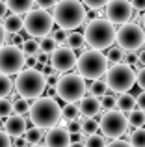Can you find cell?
Returning a JSON list of instances; mask_svg holds the SVG:
<instances>
[{
    "mask_svg": "<svg viewBox=\"0 0 145 147\" xmlns=\"http://www.w3.org/2000/svg\"><path fill=\"white\" fill-rule=\"evenodd\" d=\"M13 147H15V145H13Z\"/></svg>",
    "mask_w": 145,
    "mask_h": 147,
    "instance_id": "obj_53",
    "label": "cell"
},
{
    "mask_svg": "<svg viewBox=\"0 0 145 147\" xmlns=\"http://www.w3.org/2000/svg\"><path fill=\"white\" fill-rule=\"evenodd\" d=\"M134 108H136V97H132L128 91L119 93V97H117V110L128 114V112H132Z\"/></svg>",
    "mask_w": 145,
    "mask_h": 147,
    "instance_id": "obj_18",
    "label": "cell"
},
{
    "mask_svg": "<svg viewBox=\"0 0 145 147\" xmlns=\"http://www.w3.org/2000/svg\"><path fill=\"white\" fill-rule=\"evenodd\" d=\"M47 76L37 67H26L17 73L15 91L24 99H37L47 90Z\"/></svg>",
    "mask_w": 145,
    "mask_h": 147,
    "instance_id": "obj_3",
    "label": "cell"
},
{
    "mask_svg": "<svg viewBox=\"0 0 145 147\" xmlns=\"http://www.w3.org/2000/svg\"><path fill=\"white\" fill-rule=\"evenodd\" d=\"M21 49H22V52H24L26 56H30V54H39V52H41V49H39V41H37V37H32V36H30L28 39H24V41H22Z\"/></svg>",
    "mask_w": 145,
    "mask_h": 147,
    "instance_id": "obj_21",
    "label": "cell"
},
{
    "mask_svg": "<svg viewBox=\"0 0 145 147\" xmlns=\"http://www.w3.org/2000/svg\"><path fill=\"white\" fill-rule=\"evenodd\" d=\"M136 84H138L142 90H145V65L140 71H136Z\"/></svg>",
    "mask_w": 145,
    "mask_h": 147,
    "instance_id": "obj_40",
    "label": "cell"
},
{
    "mask_svg": "<svg viewBox=\"0 0 145 147\" xmlns=\"http://www.w3.org/2000/svg\"><path fill=\"white\" fill-rule=\"evenodd\" d=\"M30 121L39 129H52L62 119V106L54 97H37L30 104Z\"/></svg>",
    "mask_w": 145,
    "mask_h": 147,
    "instance_id": "obj_1",
    "label": "cell"
},
{
    "mask_svg": "<svg viewBox=\"0 0 145 147\" xmlns=\"http://www.w3.org/2000/svg\"><path fill=\"white\" fill-rule=\"evenodd\" d=\"M52 17H54V22H58L60 28L75 30L76 26L86 22L87 11L80 0H58Z\"/></svg>",
    "mask_w": 145,
    "mask_h": 147,
    "instance_id": "obj_4",
    "label": "cell"
},
{
    "mask_svg": "<svg viewBox=\"0 0 145 147\" xmlns=\"http://www.w3.org/2000/svg\"><path fill=\"white\" fill-rule=\"evenodd\" d=\"M78 110H80V115H84V117H95V115L101 114L102 106H101L99 97H95V95H84L78 100Z\"/></svg>",
    "mask_w": 145,
    "mask_h": 147,
    "instance_id": "obj_15",
    "label": "cell"
},
{
    "mask_svg": "<svg viewBox=\"0 0 145 147\" xmlns=\"http://www.w3.org/2000/svg\"><path fill=\"white\" fill-rule=\"evenodd\" d=\"M101 106H102V110H115L117 108V97L104 93L101 97Z\"/></svg>",
    "mask_w": 145,
    "mask_h": 147,
    "instance_id": "obj_34",
    "label": "cell"
},
{
    "mask_svg": "<svg viewBox=\"0 0 145 147\" xmlns=\"http://www.w3.org/2000/svg\"><path fill=\"white\" fill-rule=\"evenodd\" d=\"M26 67V54L19 45H2L0 47V73L13 75Z\"/></svg>",
    "mask_w": 145,
    "mask_h": 147,
    "instance_id": "obj_11",
    "label": "cell"
},
{
    "mask_svg": "<svg viewBox=\"0 0 145 147\" xmlns=\"http://www.w3.org/2000/svg\"><path fill=\"white\" fill-rule=\"evenodd\" d=\"M99 130V121L95 117H84V121H82V132H86V134H93V132H97Z\"/></svg>",
    "mask_w": 145,
    "mask_h": 147,
    "instance_id": "obj_32",
    "label": "cell"
},
{
    "mask_svg": "<svg viewBox=\"0 0 145 147\" xmlns=\"http://www.w3.org/2000/svg\"><path fill=\"white\" fill-rule=\"evenodd\" d=\"M13 145L15 147H28V142H26L24 134H22V136H15L13 138Z\"/></svg>",
    "mask_w": 145,
    "mask_h": 147,
    "instance_id": "obj_43",
    "label": "cell"
},
{
    "mask_svg": "<svg viewBox=\"0 0 145 147\" xmlns=\"http://www.w3.org/2000/svg\"><path fill=\"white\" fill-rule=\"evenodd\" d=\"M69 147H86V144H84V142H71Z\"/></svg>",
    "mask_w": 145,
    "mask_h": 147,
    "instance_id": "obj_50",
    "label": "cell"
},
{
    "mask_svg": "<svg viewBox=\"0 0 145 147\" xmlns=\"http://www.w3.org/2000/svg\"><path fill=\"white\" fill-rule=\"evenodd\" d=\"M130 115H127L128 117V125L130 127H134V129H138V127H145V112L143 110H132V112H128Z\"/></svg>",
    "mask_w": 145,
    "mask_h": 147,
    "instance_id": "obj_22",
    "label": "cell"
},
{
    "mask_svg": "<svg viewBox=\"0 0 145 147\" xmlns=\"http://www.w3.org/2000/svg\"><path fill=\"white\" fill-rule=\"evenodd\" d=\"M54 26V17L43 7L26 11L24 17V30L28 32V36L32 37H45L52 32Z\"/></svg>",
    "mask_w": 145,
    "mask_h": 147,
    "instance_id": "obj_8",
    "label": "cell"
},
{
    "mask_svg": "<svg viewBox=\"0 0 145 147\" xmlns=\"http://www.w3.org/2000/svg\"><path fill=\"white\" fill-rule=\"evenodd\" d=\"M4 28H6L7 34H15V32H21L24 30V19L21 17V13H11L4 17Z\"/></svg>",
    "mask_w": 145,
    "mask_h": 147,
    "instance_id": "obj_17",
    "label": "cell"
},
{
    "mask_svg": "<svg viewBox=\"0 0 145 147\" xmlns=\"http://www.w3.org/2000/svg\"><path fill=\"white\" fill-rule=\"evenodd\" d=\"M130 2H132V6H134V9H138V11L145 9V0H130Z\"/></svg>",
    "mask_w": 145,
    "mask_h": 147,
    "instance_id": "obj_46",
    "label": "cell"
},
{
    "mask_svg": "<svg viewBox=\"0 0 145 147\" xmlns=\"http://www.w3.org/2000/svg\"><path fill=\"white\" fill-rule=\"evenodd\" d=\"M128 142L132 144V147H145V127H138L130 134Z\"/></svg>",
    "mask_w": 145,
    "mask_h": 147,
    "instance_id": "obj_24",
    "label": "cell"
},
{
    "mask_svg": "<svg viewBox=\"0 0 145 147\" xmlns=\"http://www.w3.org/2000/svg\"><path fill=\"white\" fill-rule=\"evenodd\" d=\"M142 26H143V30H145V13H143V17H142Z\"/></svg>",
    "mask_w": 145,
    "mask_h": 147,
    "instance_id": "obj_51",
    "label": "cell"
},
{
    "mask_svg": "<svg viewBox=\"0 0 145 147\" xmlns=\"http://www.w3.org/2000/svg\"><path fill=\"white\" fill-rule=\"evenodd\" d=\"M7 9H11L13 13H26L32 9V6L36 2L34 0H6Z\"/></svg>",
    "mask_w": 145,
    "mask_h": 147,
    "instance_id": "obj_19",
    "label": "cell"
},
{
    "mask_svg": "<svg viewBox=\"0 0 145 147\" xmlns=\"http://www.w3.org/2000/svg\"><path fill=\"white\" fill-rule=\"evenodd\" d=\"M84 144H86V147H106V140H104L102 134L93 132V134H87Z\"/></svg>",
    "mask_w": 145,
    "mask_h": 147,
    "instance_id": "obj_29",
    "label": "cell"
},
{
    "mask_svg": "<svg viewBox=\"0 0 145 147\" xmlns=\"http://www.w3.org/2000/svg\"><path fill=\"white\" fill-rule=\"evenodd\" d=\"M6 37H7V32H6V28H4V24L0 22V47L6 43Z\"/></svg>",
    "mask_w": 145,
    "mask_h": 147,
    "instance_id": "obj_47",
    "label": "cell"
},
{
    "mask_svg": "<svg viewBox=\"0 0 145 147\" xmlns=\"http://www.w3.org/2000/svg\"><path fill=\"white\" fill-rule=\"evenodd\" d=\"M108 2L110 0H82V4L89 9H102V7H106Z\"/></svg>",
    "mask_w": 145,
    "mask_h": 147,
    "instance_id": "obj_35",
    "label": "cell"
},
{
    "mask_svg": "<svg viewBox=\"0 0 145 147\" xmlns=\"http://www.w3.org/2000/svg\"><path fill=\"white\" fill-rule=\"evenodd\" d=\"M138 61L142 65H145V47H142V50H140V54H138Z\"/></svg>",
    "mask_w": 145,
    "mask_h": 147,
    "instance_id": "obj_49",
    "label": "cell"
},
{
    "mask_svg": "<svg viewBox=\"0 0 145 147\" xmlns=\"http://www.w3.org/2000/svg\"><path fill=\"white\" fill-rule=\"evenodd\" d=\"M67 37H69V32H67L65 28H60L54 32V39L58 41V43H67Z\"/></svg>",
    "mask_w": 145,
    "mask_h": 147,
    "instance_id": "obj_38",
    "label": "cell"
},
{
    "mask_svg": "<svg viewBox=\"0 0 145 147\" xmlns=\"http://www.w3.org/2000/svg\"><path fill=\"white\" fill-rule=\"evenodd\" d=\"M30 147H47V145H39V144H34V145H30Z\"/></svg>",
    "mask_w": 145,
    "mask_h": 147,
    "instance_id": "obj_52",
    "label": "cell"
},
{
    "mask_svg": "<svg viewBox=\"0 0 145 147\" xmlns=\"http://www.w3.org/2000/svg\"><path fill=\"white\" fill-rule=\"evenodd\" d=\"M106 58H108V61L110 63H119V61H123V58H125V50L117 45V47H110L108 49V52H106Z\"/></svg>",
    "mask_w": 145,
    "mask_h": 147,
    "instance_id": "obj_26",
    "label": "cell"
},
{
    "mask_svg": "<svg viewBox=\"0 0 145 147\" xmlns=\"http://www.w3.org/2000/svg\"><path fill=\"white\" fill-rule=\"evenodd\" d=\"M65 129L69 130L71 134H75V132H82V121H80L78 117L69 119V123H67V127H65Z\"/></svg>",
    "mask_w": 145,
    "mask_h": 147,
    "instance_id": "obj_36",
    "label": "cell"
},
{
    "mask_svg": "<svg viewBox=\"0 0 145 147\" xmlns=\"http://www.w3.org/2000/svg\"><path fill=\"white\" fill-rule=\"evenodd\" d=\"M37 4V7H43V9H48V7H54L58 4V0H34Z\"/></svg>",
    "mask_w": 145,
    "mask_h": 147,
    "instance_id": "obj_41",
    "label": "cell"
},
{
    "mask_svg": "<svg viewBox=\"0 0 145 147\" xmlns=\"http://www.w3.org/2000/svg\"><path fill=\"white\" fill-rule=\"evenodd\" d=\"M106 90H108V86H106V82H102V80H93V84L89 86V93L91 95H95V97H99L101 99L102 95L106 93Z\"/></svg>",
    "mask_w": 145,
    "mask_h": 147,
    "instance_id": "obj_30",
    "label": "cell"
},
{
    "mask_svg": "<svg viewBox=\"0 0 145 147\" xmlns=\"http://www.w3.org/2000/svg\"><path fill=\"white\" fill-rule=\"evenodd\" d=\"M9 114H13V102H9L6 97H0V119H6Z\"/></svg>",
    "mask_w": 145,
    "mask_h": 147,
    "instance_id": "obj_33",
    "label": "cell"
},
{
    "mask_svg": "<svg viewBox=\"0 0 145 147\" xmlns=\"http://www.w3.org/2000/svg\"><path fill=\"white\" fill-rule=\"evenodd\" d=\"M84 34H78V32H71L69 37H67V47H71L72 50H78V49H84Z\"/></svg>",
    "mask_w": 145,
    "mask_h": 147,
    "instance_id": "obj_25",
    "label": "cell"
},
{
    "mask_svg": "<svg viewBox=\"0 0 145 147\" xmlns=\"http://www.w3.org/2000/svg\"><path fill=\"white\" fill-rule=\"evenodd\" d=\"M7 39H9V43H11V45H22L24 37H22V34H21V32H15V34H7L6 41H7Z\"/></svg>",
    "mask_w": 145,
    "mask_h": 147,
    "instance_id": "obj_39",
    "label": "cell"
},
{
    "mask_svg": "<svg viewBox=\"0 0 145 147\" xmlns=\"http://www.w3.org/2000/svg\"><path fill=\"white\" fill-rule=\"evenodd\" d=\"M78 115H80V110L76 106V102H65V106H62V117H65L67 121L78 117Z\"/></svg>",
    "mask_w": 145,
    "mask_h": 147,
    "instance_id": "obj_28",
    "label": "cell"
},
{
    "mask_svg": "<svg viewBox=\"0 0 145 147\" xmlns=\"http://www.w3.org/2000/svg\"><path fill=\"white\" fill-rule=\"evenodd\" d=\"M39 49H41V52L43 54H52L56 49H58V41L54 39V36H45V37H41V41H39Z\"/></svg>",
    "mask_w": 145,
    "mask_h": 147,
    "instance_id": "obj_20",
    "label": "cell"
},
{
    "mask_svg": "<svg viewBox=\"0 0 145 147\" xmlns=\"http://www.w3.org/2000/svg\"><path fill=\"white\" fill-rule=\"evenodd\" d=\"M110 61L106 58V54H102V50L91 49L84 50L76 60V69L86 80H97L106 73Z\"/></svg>",
    "mask_w": 145,
    "mask_h": 147,
    "instance_id": "obj_5",
    "label": "cell"
},
{
    "mask_svg": "<svg viewBox=\"0 0 145 147\" xmlns=\"http://www.w3.org/2000/svg\"><path fill=\"white\" fill-rule=\"evenodd\" d=\"M4 130H6L7 134H9L11 138L15 136H22V134L26 132V119L22 117L21 114H15V115H7L6 121H4Z\"/></svg>",
    "mask_w": 145,
    "mask_h": 147,
    "instance_id": "obj_16",
    "label": "cell"
},
{
    "mask_svg": "<svg viewBox=\"0 0 145 147\" xmlns=\"http://www.w3.org/2000/svg\"><path fill=\"white\" fill-rule=\"evenodd\" d=\"M115 26L108 19H91L87 21L86 32H84V39L91 49L97 50H106L115 43Z\"/></svg>",
    "mask_w": 145,
    "mask_h": 147,
    "instance_id": "obj_2",
    "label": "cell"
},
{
    "mask_svg": "<svg viewBox=\"0 0 145 147\" xmlns=\"http://www.w3.org/2000/svg\"><path fill=\"white\" fill-rule=\"evenodd\" d=\"M6 13H7V4L6 0H0V19L6 17Z\"/></svg>",
    "mask_w": 145,
    "mask_h": 147,
    "instance_id": "obj_48",
    "label": "cell"
},
{
    "mask_svg": "<svg viewBox=\"0 0 145 147\" xmlns=\"http://www.w3.org/2000/svg\"><path fill=\"white\" fill-rule=\"evenodd\" d=\"M115 43L125 52H136L145 45V30L142 24L136 22H125L115 34Z\"/></svg>",
    "mask_w": 145,
    "mask_h": 147,
    "instance_id": "obj_9",
    "label": "cell"
},
{
    "mask_svg": "<svg viewBox=\"0 0 145 147\" xmlns=\"http://www.w3.org/2000/svg\"><path fill=\"white\" fill-rule=\"evenodd\" d=\"M76 60H78V56L75 54V50L71 47H60L50 54L52 67L60 73H67L72 67H76Z\"/></svg>",
    "mask_w": 145,
    "mask_h": 147,
    "instance_id": "obj_13",
    "label": "cell"
},
{
    "mask_svg": "<svg viewBox=\"0 0 145 147\" xmlns=\"http://www.w3.org/2000/svg\"><path fill=\"white\" fill-rule=\"evenodd\" d=\"M0 147H13V138L4 129H0Z\"/></svg>",
    "mask_w": 145,
    "mask_h": 147,
    "instance_id": "obj_37",
    "label": "cell"
},
{
    "mask_svg": "<svg viewBox=\"0 0 145 147\" xmlns=\"http://www.w3.org/2000/svg\"><path fill=\"white\" fill-rule=\"evenodd\" d=\"M136 106H138L140 110H143V112H145V90L138 95V97H136Z\"/></svg>",
    "mask_w": 145,
    "mask_h": 147,
    "instance_id": "obj_44",
    "label": "cell"
},
{
    "mask_svg": "<svg viewBox=\"0 0 145 147\" xmlns=\"http://www.w3.org/2000/svg\"><path fill=\"white\" fill-rule=\"evenodd\" d=\"M13 112H15V114H21V115L28 114V112H30V102H28V99L19 97V99L13 102Z\"/></svg>",
    "mask_w": 145,
    "mask_h": 147,
    "instance_id": "obj_31",
    "label": "cell"
},
{
    "mask_svg": "<svg viewBox=\"0 0 145 147\" xmlns=\"http://www.w3.org/2000/svg\"><path fill=\"white\" fill-rule=\"evenodd\" d=\"M45 145L47 147H69L71 145V132L62 127H52L45 136Z\"/></svg>",
    "mask_w": 145,
    "mask_h": 147,
    "instance_id": "obj_14",
    "label": "cell"
},
{
    "mask_svg": "<svg viewBox=\"0 0 145 147\" xmlns=\"http://www.w3.org/2000/svg\"><path fill=\"white\" fill-rule=\"evenodd\" d=\"M138 17L130 0H110L106 4V19L113 24H125Z\"/></svg>",
    "mask_w": 145,
    "mask_h": 147,
    "instance_id": "obj_12",
    "label": "cell"
},
{
    "mask_svg": "<svg viewBox=\"0 0 145 147\" xmlns=\"http://www.w3.org/2000/svg\"><path fill=\"white\" fill-rule=\"evenodd\" d=\"M104 76H106L104 82L108 86V90H112L117 95L128 91L136 84V71L128 63H125V61L110 63V67L106 69Z\"/></svg>",
    "mask_w": 145,
    "mask_h": 147,
    "instance_id": "obj_6",
    "label": "cell"
},
{
    "mask_svg": "<svg viewBox=\"0 0 145 147\" xmlns=\"http://www.w3.org/2000/svg\"><path fill=\"white\" fill-rule=\"evenodd\" d=\"M86 78H84L82 75H71V73H67V75H63L62 78L56 82L54 86V99L60 97L62 100H65V102H78L80 99L86 95Z\"/></svg>",
    "mask_w": 145,
    "mask_h": 147,
    "instance_id": "obj_7",
    "label": "cell"
},
{
    "mask_svg": "<svg viewBox=\"0 0 145 147\" xmlns=\"http://www.w3.org/2000/svg\"><path fill=\"white\" fill-rule=\"evenodd\" d=\"M128 117L125 115V112L121 110H108L99 121V130L102 132L104 138H110V140H117L121 138L125 132L128 130Z\"/></svg>",
    "mask_w": 145,
    "mask_h": 147,
    "instance_id": "obj_10",
    "label": "cell"
},
{
    "mask_svg": "<svg viewBox=\"0 0 145 147\" xmlns=\"http://www.w3.org/2000/svg\"><path fill=\"white\" fill-rule=\"evenodd\" d=\"M26 67H37V54L26 56Z\"/></svg>",
    "mask_w": 145,
    "mask_h": 147,
    "instance_id": "obj_45",
    "label": "cell"
},
{
    "mask_svg": "<svg viewBox=\"0 0 145 147\" xmlns=\"http://www.w3.org/2000/svg\"><path fill=\"white\" fill-rule=\"evenodd\" d=\"M106 147H132V144H130V142H127V140L117 138V140H112L110 144H106Z\"/></svg>",
    "mask_w": 145,
    "mask_h": 147,
    "instance_id": "obj_42",
    "label": "cell"
},
{
    "mask_svg": "<svg viewBox=\"0 0 145 147\" xmlns=\"http://www.w3.org/2000/svg\"><path fill=\"white\" fill-rule=\"evenodd\" d=\"M13 91V82L6 73H0V97H7Z\"/></svg>",
    "mask_w": 145,
    "mask_h": 147,
    "instance_id": "obj_27",
    "label": "cell"
},
{
    "mask_svg": "<svg viewBox=\"0 0 145 147\" xmlns=\"http://www.w3.org/2000/svg\"><path fill=\"white\" fill-rule=\"evenodd\" d=\"M24 138H26V142H28V145L41 144V140H43V129H39V127H32V129H26Z\"/></svg>",
    "mask_w": 145,
    "mask_h": 147,
    "instance_id": "obj_23",
    "label": "cell"
}]
</instances>
